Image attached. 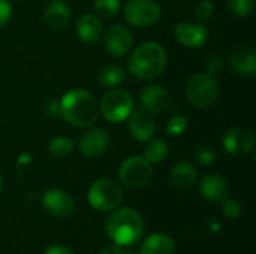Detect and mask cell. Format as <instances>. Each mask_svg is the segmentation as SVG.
<instances>
[{"mask_svg":"<svg viewBox=\"0 0 256 254\" xmlns=\"http://www.w3.org/2000/svg\"><path fill=\"white\" fill-rule=\"evenodd\" d=\"M58 115L74 127L88 129L99 120V100L88 90H69L58 99Z\"/></svg>","mask_w":256,"mask_h":254,"instance_id":"1","label":"cell"},{"mask_svg":"<svg viewBox=\"0 0 256 254\" xmlns=\"http://www.w3.org/2000/svg\"><path fill=\"white\" fill-rule=\"evenodd\" d=\"M168 54L159 42H144L130 49L128 58V70L141 81H150L160 76L166 67Z\"/></svg>","mask_w":256,"mask_h":254,"instance_id":"2","label":"cell"},{"mask_svg":"<svg viewBox=\"0 0 256 254\" xmlns=\"http://www.w3.org/2000/svg\"><path fill=\"white\" fill-rule=\"evenodd\" d=\"M106 235L118 246H134L144 235V222L132 208H116L105 220Z\"/></svg>","mask_w":256,"mask_h":254,"instance_id":"3","label":"cell"},{"mask_svg":"<svg viewBox=\"0 0 256 254\" xmlns=\"http://www.w3.org/2000/svg\"><path fill=\"white\" fill-rule=\"evenodd\" d=\"M220 88L214 75L200 72L192 75L184 85V96L195 108H208L219 97Z\"/></svg>","mask_w":256,"mask_h":254,"instance_id":"4","label":"cell"},{"mask_svg":"<svg viewBox=\"0 0 256 254\" xmlns=\"http://www.w3.org/2000/svg\"><path fill=\"white\" fill-rule=\"evenodd\" d=\"M135 109V102L130 93L126 90L116 87L108 88L99 100V112L100 115L112 124H120L128 120V117Z\"/></svg>","mask_w":256,"mask_h":254,"instance_id":"5","label":"cell"},{"mask_svg":"<svg viewBox=\"0 0 256 254\" xmlns=\"http://www.w3.org/2000/svg\"><path fill=\"white\" fill-rule=\"evenodd\" d=\"M87 199L98 211H112L123 202V189L111 178H99L88 187Z\"/></svg>","mask_w":256,"mask_h":254,"instance_id":"6","label":"cell"},{"mask_svg":"<svg viewBox=\"0 0 256 254\" xmlns=\"http://www.w3.org/2000/svg\"><path fill=\"white\" fill-rule=\"evenodd\" d=\"M153 168L144 156H130L118 166V180L128 189H141L152 180Z\"/></svg>","mask_w":256,"mask_h":254,"instance_id":"7","label":"cell"},{"mask_svg":"<svg viewBox=\"0 0 256 254\" xmlns=\"http://www.w3.org/2000/svg\"><path fill=\"white\" fill-rule=\"evenodd\" d=\"M124 19L138 28L154 25L162 16V7L156 0H128L123 7Z\"/></svg>","mask_w":256,"mask_h":254,"instance_id":"8","label":"cell"},{"mask_svg":"<svg viewBox=\"0 0 256 254\" xmlns=\"http://www.w3.org/2000/svg\"><path fill=\"white\" fill-rule=\"evenodd\" d=\"M104 37V46L106 52L116 58L124 57L130 52L134 46V37L129 28L123 24H112L106 28V31L102 34Z\"/></svg>","mask_w":256,"mask_h":254,"instance_id":"9","label":"cell"},{"mask_svg":"<svg viewBox=\"0 0 256 254\" xmlns=\"http://www.w3.org/2000/svg\"><path fill=\"white\" fill-rule=\"evenodd\" d=\"M222 144L230 156L243 157L255 148V135L248 127H231L224 135Z\"/></svg>","mask_w":256,"mask_h":254,"instance_id":"10","label":"cell"},{"mask_svg":"<svg viewBox=\"0 0 256 254\" xmlns=\"http://www.w3.org/2000/svg\"><path fill=\"white\" fill-rule=\"evenodd\" d=\"M110 135L104 127H88L78 141L80 151L90 159L102 156L110 147Z\"/></svg>","mask_w":256,"mask_h":254,"instance_id":"11","label":"cell"},{"mask_svg":"<svg viewBox=\"0 0 256 254\" xmlns=\"http://www.w3.org/2000/svg\"><path fill=\"white\" fill-rule=\"evenodd\" d=\"M128 130L129 135L138 142L150 141L156 133V120L153 114L146 109H134L128 117Z\"/></svg>","mask_w":256,"mask_h":254,"instance_id":"12","label":"cell"},{"mask_svg":"<svg viewBox=\"0 0 256 254\" xmlns=\"http://www.w3.org/2000/svg\"><path fill=\"white\" fill-rule=\"evenodd\" d=\"M140 102L142 109L148 111L150 114H162L171 106V94L170 91L159 85V84H148L141 90Z\"/></svg>","mask_w":256,"mask_h":254,"instance_id":"13","label":"cell"},{"mask_svg":"<svg viewBox=\"0 0 256 254\" xmlns=\"http://www.w3.org/2000/svg\"><path fill=\"white\" fill-rule=\"evenodd\" d=\"M44 210L57 219H66L74 213V199L62 189H50L42 196Z\"/></svg>","mask_w":256,"mask_h":254,"instance_id":"14","label":"cell"},{"mask_svg":"<svg viewBox=\"0 0 256 254\" xmlns=\"http://www.w3.org/2000/svg\"><path fill=\"white\" fill-rule=\"evenodd\" d=\"M174 36L177 42L186 48H200L208 37V30L202 24L182 21L174 27Z\"/></svg>","mask_w":256,"mask_h":254,"instance_id":"15","label":"cell"},{"mask_svg":"<svg viewBox=\"0 0 256 254\" xmlns=\"http://www.w3.org/2000/svg\"><path fill=\"white\" fill-rule=\"evenodd\" d=\"M75 31L82 43L93 45L99 42L104 34L102 19L96 13H82L76 21Z\"/></svg>","mask_w":256,"mask_h":254,"instance_id":"16","label":"cell"},{"mask_svg":"<svg viewBox=\"0 0 256 254\" xmlns=\"http://www.w3.org/2000/svg\"><path fill=\"white\" fill-rule=\"evenodd\" d=\"M200 192L207 201L220 204L230 195V184L222 175L208 174L200 181Z\"/></svg>","mask_w":256,"mask_h":254,"instance_id":"17","label":"cell"},{"mask_svg":"<svg viewBox=\"0 0 256 254\" xmlns=\"http://www.w3.org/2000/svg\"><path fill=\"white\" fill-rule=\"evenodd\" d=\"M228 64L238 76H254L256 72V51L252 46L238 48L230 55Z\"/></svg>","mask_w":256,"mask_h":254,"instance_id":"18","label":"cell"},{"mask_svg":"<svg viewBox=\"0 0 256 254\" xmlns=\"http://www.w3.org/2000/svg\"><path fill=\"white\" fill-rule=\"evenodd\" d=\"M44 21L48 28L62 31L70 21V7L63 0H51L44 10Z\"/></svg>","mask_w":256,"mask_h":254,"instance_id":"19","label":"cell"},{"mask_svg":"<svg viewBox=\"0 0 256 254\" xmlns=\"http://www.w3.org/2000/svg\"><path fill=\"white\" fill-rule=\"evenodd\" d=\"M198 171L192 163L180 162L174 165L170 171V181L176 189H190L196 184Z\"/></svg>","mask_w":256,"mask_h":254,"instance_id":"20","label":"cell"},{"mask_svg":"<svg viewBox=\"0 0 256 254\" xmlns=\"http://www.w3.org/2000/svg\"><path fill=\"white\" fill-rule=\"evenodd\" d=\"M176 244L171 237L165 234H153L142 243L140 254H172Z\"/></svg>","mask_w":256,"mask_h":254,"instance_id":"21","label":"cell"},{"mask_svg":"<svg viewBox=\"0 0 256 254\" xmlns=\"http://www.w3.org/2000/svg\"><path fill=\"white\" fill-rule=\"evenodd\" d=\"M126 79V70L118 64H106L99 70L98 81L105 88L120 87Z\"/></svg>","mask_w":256,"mask_h":254,"instance_id":"22","label":"cell"},{"mask_svg":"<svg viewBox=\"0 0 256 254\" xmlns=\"http://www.w3.org/2000/svg\"><path fill=\"white\" fill-rule=\"evenodd\" d=\"M75 144L70 138L68 136H54L52 139H50L48 142V154L57 160L66 159L74 153Z\"/></svg>","mask_w":256,"mask_h":254,"instance_id":"23","label":"cell"},{"mask_svg":"<svg viewBox=\"0 0 256 254\" xmlns=\"http://www.w3.org/2000/svg\"><path fill=\"white\" fill-rule=\"evenodd\" d=\"M170 153V148H168V144L164 141V139H150L146 142V147H144V157L152 163V165H156V163H160L166 159Z\"/></svg>","mask_w":256,"mask_h":254,"instance_id":"24","label":"cell"},{"mask_svg":"<svg viewBox=\"0 0 256 254\" xmlns=\"http://www.w3.org/2000/svg\"><path fill=\"white\" fill-rule=\"evenodd\" d=\"M122 9L120 0H94V12L99 18H114Z\"/></svg>","mask_w":256,"mask_h":254,"instance_id":"25","label":"cell"},{"mask_svg":"<svg viewBox=\"0 0 256 254\" xmlns=\"http://www.w3.org/2000/svg\"><path fill=\"white\" fill-rule=\"evenodd\" d=\"M230 10L240 18L249 16L255 9V0H228Z\"/></svg>","mask_w":256,"mask_h":254,"instance_id":"26","label":"cell"},{"mask_svg":"<svg viewBox=\"0 0 256 254\" xmlns=\"http://www.w3.org/2000/svg\"><path fill=\"white\" fill-rule=\"evenodd\" d=\"M186 129H188V120L184 115L180 114L172 115L166 123V133L170 136H180L186 132Z\"/></svg>","mask_w":256,"mask_h":254,"instance_id":"27","label":"cell"},{"mask_svg":"<svg viewBox=\"0 0 256 254\" xmlns=\"http://www.w3.org/2000/svg\"><path fill=\"white\" fill-rule=\"evenodd\" d=\"M194 157L202 166L212 165L216 160V154H214L213 148L208 147V145H198L195 148V151H194Z\"/></svg>","mask_w":256,"mask_h":254,"instance_id":"28","label":"cell"},{"mask_svg":"<svg viewBox=\"0 0 256 254\" xmlns=\"http://www.w3.org/2000/svg\"><path fill=\"white\" fill-rule=\"evenodd\" d=\"M222 213L226 219L236 220L242 214V205L237 199L234 198H226L222 201Z\"/></svg>","mask_w":256,"mask_h":254,"instance_id":"29","label":"cell"},{"mask_svg":"<svg viewBox=\"0 0 256 254\" xmlns=\"http://www.w3.org/2000/svg\"><path fill=\"white\" fill-rule=\"evenodd\" d=\"M225 64H226V60L224 58V55L220 54H213L207 58L206 61V72L210 73V75H218L224 69H225Z\"/></svg>","mask_w":256,"mask_h":254,"instance_id":"30","label":"cell"},{"mask_svg":"<svg viewBox=\"0 0 256 254\" xmlns=\"http://www.w3.org/2000/svg\"><path fill=\"white\" fill-rule=\"evenodd\" d=\"M213 13H214V4L210 0H201L195 7V16L201 22H206V21L212 19Z\"/></svg>","mask_w":256,"mask_h":254,"instance_id":"31","label":"cell"},{"mask_svg":"<svg viewBox=\"0 0 256 254\" xmlns=\"http://www.w3.org/2000/svg\"><path fill=\"white\" fill-rule=\"evenodd\" d=\"M12 16V4L9 0H0V28H3Z\"/></svg>","mask_w":256,"mask_h":254,"instance_id":"32","label":"cell"},{"mask_svg":"<svg viewBox=\"0 0 256 254\" xmlns=\"http://www.w3.org/2000/svg\"><path fill=\"white\" fill-rule=\"evenodd\" d=\"M45 254H74L68 247H64V246H51Z\"/></svg>","mask_w":256,"mask_h":254,"instance_id":"33","label":"cell"},{"mask_svg":"<svg viewBox=\"0 0 256 254\" xmlns=\"http://www.w3.org/2000/svg\"><path fill=\"white\" fill-rule=\"evenodd\" d=\"M123 249H122V246H118V244H111V246H106L102 252L99 254H123Z\"/></svg>","mask_w":256,"mask_h":254,"instance_id":"34","label":"cell"},{"mask_svg":"<svg viewBox=\"0 0 256 254\" xmlns=\"http://www.w3.org/2000/svg\"><path fill=\"white\" fill-rule=\"evenodd\" d=\"M46 109H48V114H50V115L60 117V115H58V100H52V102H50V105L46 106Z\"/></svg>","mask_w":256,"mask_h":254,"instance_id":"35","label":"cell"},{"mask_svg":"<svg viewBox=\"0 0 256 254\" xmlns=\"http://www.w3.org/2000/svg\"><path fill=\"white\" fill-rule=\"evenodd\" d=\"M2 187H3V181H2V177H0V193H2Z\"/></svg>","mask_w":256,"mask_h":254,"instance_id":"36","label":"cell"},{"mask_svg":"<svg viewBox=\"0 0 256 254\" xmlns=\"http://www.w3.org/2000/svg\"><path fill=\"white\" fill-rule=\"evenodd\" d=\"M123 254H140V253H135V252H124Z\"/></svg>","mask_w":256,"mask_h":254,"instance_id":"37","label":"cell"}]
</instances>
